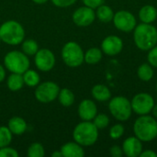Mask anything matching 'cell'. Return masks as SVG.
Segmentation results:
<instances>
[{
	"mask_svg": "<svg viewBox=\"0 0 157 157\" xmlns=\"http://www.w3.org/2000/svg\"><path fill=\"white\" fill-rule=\"evenodd\" d=\"M133 39L140 50L149 51L157 44L156 28L148 23L137 25L134 29Z\"/></svg>",
	"mask_w": 157,
	"mask_h": 157,
	"instance_id": "1",
	"label": "cell"
},
{
	"mask_svg": "<svg viewBox=\"0 0 157 157\" xmlns=\"http://www.w3.org/2000/svg\"><path fill=\"white\" fill-rule=\"evenodd\" d=\"M75 142L82 146L93 145L98 138V129L90 121H84L77 124L73 132Z\"/></svg>",
	"mask_w": 157,
	"mask_h": 157,
	"instance_id": "2",
	"label": "cell"
},
{
	"mask_svg": "<svg viewBox=\"0 0 157 157\" xmlns=\"http://www.w3.org/2000/svg\"><path fill=\"white\" fill-rule=\"evenodd\" d=\"M136 137L142 142H150L157 137V121L151 116L141 115L133 125Z\"/></svg>",
	"mask_w": 157,
	"mask_h": 157,
	"instance_id": "3",
	"label": "cell"
},
{
	"mask_svg": "<svg viewBox=\"0 0 157 157\" xmlns=\"http://www.w3.org/2000/svg\"><path fill=\"white\" fill-rule=\"evenodd\" d=\"M0 38L8 45H18L25 38L24 28L17 21L7 20L0 26Z\"/></svg>",
	"mask_w": 157,
	"mask_h": 157,
	"instance_id": "4",
	"label": "cell"
},
{
	"mask_svg": "<svg viewBox=\"0 0 157 157\" xmlns=\"http://www.w3.org/2000/svg\"><path fill=\"white\" fill-rule=\"evenodd\" d=\"M5 67L11 73L23 75L30 65L27 54L19 51H11L4 57Z\"/></svg>",
	"mask_w": 157,
	"mask_h": 157,
	"instance_id": "5",
	"label": "cell"
},
{
	"mask_svg": "<svg viewBox=\"0 0 157 157\" xmlns=\"http://www.w3.org/2000/svg\"><path fill=\"white\" fill-rule=\"evenodd\" d=\"M62 59L67 66L78 67L85 61V53L78 43L69 41L62 49Z\"/></svg>",
	"mask_w": 157,
	"mask_h": 157,
	"instance_id": "6",
	"label": "cell"
},
{
	"mask_svg": "<svg viewBox=\"0 0 157 157\" xmlns=\"http://www.w3.org/2000/svg\"><path fill=\"white\" fill-rule=\"evenodd\" d=\"M109 109L112 116L118 121H126L132 116V104L125 97H115L109 104Z\"/></svg>",
	"mask_w": 157,
	"mask_h": 157,
	"instance_id": "7",
	"label": "cell"
},
{
	"mask_svg": "<svg viewBox=\"0 0 157 157\" xmlns=\"http://www.w3.org/2000/svg\"><path fill=\"white\" fill-rule=\"evenodd\" d=\"M59 86L52 81H46L37 86L35 90V98L41 103H50L54 101L59 95Z\"/></svg>",
	"mask_w": 157,
	"mask_h": 157,
	"instance_id": "8",
	"label": "cell"
},
{
	"mask_svg": "<svg viewBox=\"0 0 157 157\" xmlns=\"http://www.w3.org/2000/svg\"><path fill=\"white\" fill-rule=\"evenodd\" d=\"M132 110L138 115H146L151 112L155 106L153 97L147 93H140L133 97L132 102Z\"/></svg>",
	"mask_w": 157,
	"mask_h": 157,
	"instance_id": "9",
	"label": "cell"
},
{
	"mask_svg": "<svg viewBox=\"0 0 157 157\" xmlns=\"http://www.w3.org/2000/svg\"><path fill=\"white\" fill-rule=\"evenodd\" d=\"M34 62L36 67L42 72L51 71L55 65V56L49 49H40L34 55Z\"/></svg>",
	"mask_w": 157,
	"mask_h": 157,
	"instance_id": "10",
	"label": "cell"
},
{
	"mask_svg": "<svg viewBox=\"0 0 157 157\" xmlns=\"http://www.w3.org/2000/svg\"><path fill=\"white\" fill-rule=\"evenodd\" d=\"M113 22L115 27L124 32H130L133 30L136 27L135 17L126 10L118 11L113 17Z\"/></svg>",
	"mask_w": 157,
	"mask_h": 157,
	"instance_id": "11",
	"label": "cell"
},
{
	"mask_svg": "<svg viewBox=\"0 0 157 157\" xmlns=\"http://www.w3.org/2000/svg\"><path fill=\"white\" fill-rule=\"evenodd\" d=\"M95 18L94 9L86 6L77 8L73 14V21L78 27H87L94 22Z\"/></svg>",
	"mask_w": 157,
	"mask_h": 157,
	"instance_id": "12",
	"label": "cell"
},
{
	"mask_svg": "<svg viewBox=\"0 0 157 157\" xmlns=\"http://www.w3.org/2000/svg\"><path fill=\"white\" fill-rule=\"evenodd\" d=\"M123 48V42L121 39L115 35H110L106 37L102 43L101 49L103 52L109 56H115L119 54Z\"/></svg>",
	"mask_w": 157,
	"mask_h": 157,
	"instance_id": "13",
	"label": "cell"
},
{
	"mask_svg": "<svg viewBox=\"0 0 157 157\" xmlns=\"http://www.w3.org/2000/svg\"><path fill=\"white\" fill-rule=\"evenodd\" d=\"M122 151L128 157L140 156L143 152L142 141L137 137H129L123 142Z\"/></svg>",
	"mask_w": 157,
	"mask_h": 157,
	"instance_id": "14",
	"label": "cell"
},
{
	"mask_svg": "<svg viewBox=\"0 0 157 157\" xmlns=\"http://www.w3.org/2000/svg\"><path fill=\"white\" fill-rule=\"evenodd\" d=\"M98 113V109L94 101L90 99L83 100L78 106V115L83 121H92Z\"/></svg>",
	"mask_w": 157,
	"mask_h": 157,
	"instance_id": "15",
	"label": "cell"
},
{
	"mask_svg": "<svg viewBox=\"0 0 157 157\" xmlns=\"http://www.w3.org/2000/svg\"><path fill=\"white\" fill-rule=\"evenodd\" d=\"M61 152L63 157H83L85 151L79 144L76 142H69L64 144L61 147Z\"/></svg>",
	"mask_w": 157,
	"mask_h": 157,
	"instance_id": "16",
	"label": "cell"
},
{
	"mask_svg": "<svg viewBox=\"0 0 157 157\" xmlns=\"http://www.w3.org/2000/svg\"><path fill=\"white\" fill-rule=\"evenodd\" d=\"M7 127L12 132V134L21 135L27 131L28 125L24 119L20 117H13L9 120Z\"/></svg>",
	"mask_w": 157,
	"mask_h": 157,
	"instance_id": "17",
	"label": "cell"
},
{
	"mask_svg": "<svg viewBox=\"0 0 157 157\" xmlns=\"http://www.w3.org/2000/svg\"><path fill=\"white\" fill-rule=\"evenodd\" d=\"M139 17L143 23L151 24L157 17V9L150 5H146L143 6L139 12Z\"/></svg>",
	"mask_w": 157,
	"mask_h": 157,
	"instance_id": "18",
	"label": "cell"
},
{
	"mask_svg": "<svg viewBox=\"0 0 157 157\" xmlns=\"http://www.w3.org/2000/svg\"><path fill=\"white\" fill-rule=\"evenodd\" d=\"M92 96L98 101H108L111 98V93L109 89L104 85H96L92 88Z\"/></svg>",
	"mask_w": 157,
	"mask_h": 157,
	"instance_id": "19",
	"label": "cell"
},
{
	"mask_svg": "<svg viewBox=\"0 0 157 157\" xmlns=\"http://www.w3.org/2000/svg\"><path fill=\"white\" fill-rule=\"evenodd\" d=\"M25 85L24 83V79H23V75L21 74H16V73H12L8 77H7V81H6V86L8 87L9 90L16 92L20 90L23 86Z\"/></svg>",
	"mask_w": 157,
	"mask_h": 157,
	"instance_id": "20",
	"label": "cell"
},
{
	"mask_svg": "<svg viewBox=\"0 0 157 157\" xmlns=\"http://www.w3.org/2000/svg\"><path fill=\"white\" fill-rule=\"evenodd\" d=\"M96 16L100 21L107 23V22H109L113 19L114 13H113V10L111 9V7L102 4L101 6H99L97 8Z\"/></svg>",
	"mask_w": 157,
	"mask_h": 157,
	"instance_id": "21",
	"label": "cell"
},
{
	"mask_svg": "<svg viewBox=\"0 0 157 157\" xmlns=\"http://www.w3.org/2000/svg\"><path fill=\"white\" fill-rule=\"evenodd\" d=\"M57 98L59 99V102L61 103V105L63 107H66V108L71 107L75 102V95L68 88L60 89Z\"/></svg>",
	"mask_w": 157,
	"mask_h": 157,
	"instance_id": "22",
	"label": "cell"
},
{
	"mask_svg": "<svg viewBox=\"0 0 157 157\" xmlns=\"http://www.w3.org/2000/svg\"><path fill=\"white\" fill-rule=\"evenodd\" d=\"M22 75H23L25 85L29 87L37 86L40 84V75L35 70H31L29 68Z\"/></svg>",
	"mask_w": 157,
	"mask_h": 157,
	"instance_id": "23",
	"label": "cell"
},
{
	"mask_svg": "<svg viewBox=\"0 0 157 157\" xmlns=\"http://www.w3.org/2000/svg\"><path fill=\"white\" fill-rule=\"evenodd\" d=\"M102 59V52L98 48H90L85 53V62L88 64H96Z\"/></svg>",
	"mask_w": 157,
	"mask_h": 157,
	"instance_id": "24",
	"label": "cell"
},
{
	"mask_svg": "<svg viewBox=\"0 0 157 157\" xmlns=\"http://www.w3.org/2000/svg\"><path fill=\"white\" fill-rule=\"evenodd\" d=\"M21 49H22V52L28 56H33L39 51V45L34 40L29 39V40H25L22 41Z\"/></svg>",
	"mask_w": 157,
	"mask_h": 157,
	"instance_id": "25",
	"label": "cell"
},
{
	"mask_svg": "<svg viewBox=\"0 0 157 157\" xmlns=\"http://www.w3.org/2000/svg\"><path fill=\"white\" fill-rule=\"evenodd\" d=\"M138 76L141 80L143 81H149L153 78L154 76V70L151 67L150 64L148 63H143L139 68H138Z\"/></svg>",
	"mask_w": 157,
	"mask_h": 157,
	"instance_id": "26",
	"label": "cell"
},
{
	"mask_svg": "<svg viewBox=\"0 0 157 157\" xmlns=\"http://www.w3.org/2000/svg\"><path fill=\"white\" fill-rule=\"evenodd\" d=\"M12 142V132L6 126H0V148L8 146Z\"/></svg>",
	"mask_w": 157,
	"mask_h": 157,
	"instance_id": "27",
	"label": "cell"
},
{
	"mask_svg": "<svg viewBox=\"0 0 157 157\" xmlns=\"http://www.w3.org/2000/svg\"><path fill=\"white\" fill-rule=\"evenodd\" d=\"M45 155L44 147L40 143H33L29 145L27 151V155L29 157H42Z\"/></svg>",
	"mask_w": 157,
	"mask_h": 157,
	"instance_id": "28",
	"label": "cell"
},
{
	"mask_svg": "<svg viewBox=\"0 0 157 157\" xmlns=\"http://www.w3.org/2000/svg\"><path fill=\"white\" fill-rule=\"evenodd\" d=\"M93 123L98 130H103L106 127H108L109 123V119L106 114H97L96 117L94 118Z\"/></svg>",
	"mask_w": 157,
	"mask_h": 157,
	"instance_id": "29",
	"label": "cell"
},
{
	"mask_svg": "<svg viewBox=\"0 0 157 157\" xmlns=\"http://www.w3.org/2000/svg\"><path fill=\"white\" fill-rule=\"evenodd\" d=\"M124 133V127L121 124H116L109 130V136L113 140L120 139Z\"/></svg>",
	"mask_w": 157,
	"mask_h": 157,
	"instance_id": "30",
	"label": "cell"
},
{
	"mask_svg": "<svg viewBox=\"0 0 157 157\" xmlns=\"http://www.w3.org/2000/svg\"><path fill=\"white\" fill-rule=\"evenodd\" d=\"M18 153L16 149L8 146L0 148V157H18Z\"/></svg>",
	"mask_w": 157,
	"mask_h": 157,
	"instance_id": "31",
	"label": "cell"
},
{
	"mask_svg": "<svg viewBox=\"0 0 157 157\" xmlns=\"http://www.w3.org/2000/svg\"><path fill=\"white\" fill-rule=\"evenodd\" d=\"M149 53L147 56L148 62L150 63V64L152 66L157 67V45H155V47H153L151 50H149Z\"/></svg>",
	"mask_w": 157,
	"mask_h": 157,
	"instance_id": "32",
	"label": "cell"
},
{
	"mask_svg": "<svg viewBox=\"0 0 157 157\" xmlns=\"http://www.w3.org/2000/svg\"><path fill=\"white\" fill-rule=\"evenodd\" d=\"M52 3L58 7H68L73 6L76 0H51Z\"/></svg>",
	"mask_w": 157,
	"mask_h": 157,
	"instance_id": "33",
	"label": "cell"
},
{
	"mask_svg": "<svg viewBox=\"0 0 157 157\" xmlns=\"http://www.w3.org/2000/svg\"><path fill=\"white\" fill-rule=\"evenodd\" d=\"M104 0H83V3L85 4V6L91 7L93 9L98 8L99 6H101L103 4Z\"/></svg>",
	"mask_w": 157,
	"mask_h": 157,
	"instance_id": "34",
	"label": "cell"
},
{
	"mask_svg": "<svg viewBox=\"0 0 157 157\" xmlns=\"http://www.w3.org/2000/svg\"><path fill=\"white\" fill-rule=\"evenodd\" d=\"M122 154H123L122 149L120 146H118V145H114V146H112L110 148V155H111V156L121 157Z\"/></svg>",
	"mask_w": 157,
	"mask_h": 157,
	"instance_id": "35",
	"label": "cell"
},
{
	"mask_svg": "<svg viewBox=\"0 0 157 157\" xmlns=\"http://www.w3.org/2000/svg\"><path fill=\"white\" fill-rule=\"evenodd\" d=\"M141 157H157V154L155 153L154 151H151V150H146L144 152H142L141 155H140Z\"/></svg>",
	"mask_w": 157,
	"mask_h": 157,
	"instance_id": "36",
	"label": "cell"
},
{
	"mask_svg": "<svg viewBox=\"0 0 157 157\" xmlns=\"http://www.w3.org/2000/svg\"><path fill=\"white\" fill-rule=\"evenodd\" d=\"M5 78H6V70H5V68L0 64V83L3 82Z\"/></svg>",
	"mask_w": 157,
	"mask_h": 157,
	"instance_id": "37",
	"label": "cell"
},
{
	"mask_svg": "<svg viewBox=\"0 0 157 157\" xmlns=\"http://www.w3.org/2000/svg\"><path fill=\"white\" fill-rule=\"evenodd\" d=\"M52 157H63V154H62V152H61V150H60V151H55V152H53V153L52 154Z\"/></svg>",
	"mask_w": 157,
	"mask_h": 157,
	"instance_id": "38",
	"label": "cell"
},
{
	"mask_svg": "<svg viewBox=\"0 0 157 157\" xmlns=\"http://www.w3.org/2000/svg\"><path fill=\"white\" fill-rule=\"evenodd\" d=\"M35 4H37V5H43V4H45V3H47L49 0H32Z\"/></svg>",
	"mask_w": 157,
	"mask_h": 157,
	"instance_id": "39",
	"label": "cell"
},
{
	"mask_svg": "<svg viewBox=\"0 0 157 157\" xmlns=\"http://www.w3.org/2000/svg\"><path fill=\"white\" fill-rule=\"evenodd\" d=\"M153 114H154V116L155 117V118H157V104L156 105H155L154 106V108H153Z\"/></svg>",
	"mask_w": 157,
	"mask_h": 157,
	"instance_id": "40",
	"label": "cell"
},
{
	"mask_svg": "<svg viewBox=\"0 0 157 157\" xmlns=\"http://www.w3.org/2000/svg\"><path fill=\"white\" fill-rule=\"evenodd\" d=\"M1 41H2V40H1V38H0V42H1Z\"/></svg>",
	"mask_w": 157,
	"mask_h": 157,
	"instance_id": "41",
	"label": "cell"
},
{
	"mask_svg": "<svg viewBox=\"0 0 157 157\" xmlns=\"http://www.w3.org/2000/svg\"><path fill=\"white\" fill-rule=\"evenodd\" d=\"M156 90H157V83H156Z\"/></svg>",
	"mask_w": 157,
	"mask_h": 157,
	"instance_id": "42",
	"label": "cell"
}]
</instances>
